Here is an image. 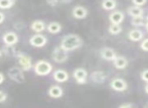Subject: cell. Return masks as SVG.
<instances>
[{
	"mask_svg": "<svg viewBox=\"0 0 148 108\" xmlns=\"http://www.w3.org/2000/svg\"><path fill=\"white\" fill-rule=\"evenodd\" d=\"M15 4V0H0V9H9Z\"/></svg>",
	"mask_w": 148,
	"mask_h": 108,
	"instance_id": "25",
	"label": "cell"
},
{
	"mask_svg": "<svg viewBox=\"0 0 148 108\" xmlns=\"http://www.w3.org/2000/svg\"><path fill=\"white\" fill-rule=\"evenodd\" d=\"M99 54L103 60H106V61H112V62H113L114 60L116 59V57L118 56L115 50L112 49V47H102V49L99 51Z\"/></svg>",
	"mask_w": 148,
	"mask_h": 108,
	"instance_id": "9",
	"label": "cell"
},
{
	"mask_svg": "<svg viewBox=\"0 0 148 108\" xmlns=\"http://www.w3.org/2000/svg\"><path fill=\"white\" fill-rule=\"evenodd\" d=\"M30 30L34 32L35 34H40V32H45L47 30V24L42 20H34V21L31 22Z\"/></svg>",
	"mask_w": 148,
	"mask_h": 108,
	"instance_id": "18",
	"label": "cell"
},
{
	"mask_svg": "<svg viewBox=\"0 0 148 108\" xmlns=\"http://www.w3.org/2000/svg\"><path fill=\"white\" fill-rule=\"evenodd\" d=\"M140 49L144 52H148V39H144L140 43Z\"/></svg>",
	"mask_w": 148,
	"mask_h": 108,
	"instance_id": "26",
	"label": "cell"
},
{
	"mask_svg": "<svg viewBox=\"0 0 148 108\" xmlns=\"http://www.w3.org/2000/svg\"><path fill=\"white\" fill-rule=\"evenodd\" d=\"M144 107H145V108H148V101H147V102L144 104Z\"/></svg>",
	"mask_w": 148,
	"mask_h": 108,
	"instance_id": "37",
	"label": "cell"
},
{
	"mask_svg": "<svg viewBox=\"0 0 148 108\" xmlns=\"http://www.w3.org/2000/svg\"><path fill=\"white\" fill-rule=\"evenodd\" d=\"M145 30H146V32H148V22L145 23Z\"/></svg>",
	"mask_w": 148,
	"mask_h": 108,
	"instance_id": "36",
	"label": "cell"
},
{
	"mask_svg": "<svg viewBox=\"0 0 148 108\" xmlns=\"http://www.w3.org/2000/svg\"><path fill=\"white\" fill-rule=\"evenodd\" d=\"M131 1H132L133 5L141 6V7L147 3V0H131Z\"/></svg>",
	"mask_w": 148,
	"mask_h": 108,
	"instance_id": "28",
	"label": "cell"
},
{
	"mask_svg": "<svg viewBox=\"0 0 148 108\" xmlns=\"http://www.w3.org/2000/svg\"><path fill=\"white\" fill-rule=\"evenodd\" d=\"M144 37V34L139 28H133L128 32V39L132 41H140Z\"/></svg>",
	"mask_w": 148,
	"mask_h": 108,
	"instance_id": "19",
	"label": "cell"
},
{
	"mask_svg": "<svg viewBox=\"0 0 148 108\" xmlns=\"http://www.w3.org/2000/svg\"><path fill=\"white\" fill-rule=\"evenodd\" d=\"M60 2L64 4H70L72 2V0H60Z\"/></svg>",
	"mask_w": 148,
	"mask_h": 108,
	"instance_id": "34",
	"label": "cell"
},
{
	"mask_svg": "<svg viewBox=\"0 0 148 108\" xmlns=\"http://www.w3.org/2000/svg\"><path fill=\"white\" fill-rule=\"evenodd\" d=\"M90 78H91L92 82L95 84H104L106 79H107V74L102 70H97V71L91 73Z\"/></svg>",
	"mask_w": 148,
	"mask_h": 108,
	"instance_id": "10",
	"label": "cell"
},
{
	"mask_svg": "<svg viewBox=\"0 0 148 108\" xmlns=\"http://www.w3.org/2000/svg\"><path fill=\"white\" fill-rule=\"evenodd\" d=\"M127 13L131 17H138V16H143L144 14V9L141 6L132 5L127 8Z\"/></svg>",
	"mask_w": 148,
	"mask_h": 108,
	"instance_id": "17",
	"label": "cell"
},
{
	"mask_svg": "<svg viewBox=\"0 0 148 108\" xmlns=\"http://www.w3.org/2000/svg\"><path fill=\"white\" fill-rule=\"evenodd\" d=\"M51 59L58 64H62L66 63L69 59L68 52L64 51V49H62L60 47H57L53 49V54H51Z\"/></svg>",
	"mask_w": 148,
	"mask_h": 108,
	"instance_id": "5",
	"label": "cell"
},
{
	"mask_svg": "<svg viewBox=\"0 0 148 108\" xmlns=\"http://www.w3.org/2000/svg\"><path fill=\"white\" fill-rule=\"evenodd\" d=\"M62 24L58 21H51L47 25V30L49 34H60L62 32Z\"/></svg>",
	"mask_w": 148,
	"mask_h": 108,
	"instance_id": "20",
	"label": "cell"
},
{
	"mask_svg": "<svg viewBox=\"0 0 148 108\" xmlns=\"http://www.w3.org/2000/svg\"><path fill=\"white\" fill-rule=\"evenodd\" d=\"M2 52L5 54L6 56L8 57H16V50L14 49V45H5L4 47L2 49Z\"/></svg>",
	"mask_w": 148,
	"mask_h": 108,
	"instance_id": "22",
	"label": "cell"
},
{
	"mask_svg": "<svg viewBox=\"0 0 148 108\" xmlns=\"http://www.w3.org/2000/svg\"><path fill=\"white\" fill-rule=\"evenodd\" d=\"M72 14L76 19H85V18L88 16L89 11L86 7L82 5H77L73 8Z\"/></svg>",
	"mask_w": 148,
	"mask_h": 108,
	"instance_id": "11",
	"label": "cell"
},
{
	"mask_svg": "<svg viewBox=\"0 0 148 108\" xmlns=\"http://www.w3.org/2000/svg\"><path fill=\"white\" fill-rule=\"evenodd\" d=\"M16 58L18 60V64L19 67L23 70L24 72H28L31 69H33L32 66V61H31V57L21 52H17L16 54Z\"/></svg>",
	"mask_w": 148,
	"mask_h": 108,
	"instance_id": "3",
	"label": "cell"
},
{
	"mask_svg": "<svg viewBox=\"0 0 148 108\" xmlns=\"http://www.w3.org/2000/svg\"><path fill=\"white\" fill-rule=\"evenodd\" d=\"M131 24L135 28H140V26H145V21L143 16H138V17H132L131 19Z\"/></svg>",
	"mask_w": 148,
	"mask_h": 108,
	"instance_id": "24",
	"label": "cell"
},
{
	"mask_svg": "<svg viewBox=\"0 0 148 108\" xmlns=\"http://www.w3.org/2000/svg\"><path fill=\"white\" fill-rule=\"evenodd\" d=\"M2 54H3V52H2V50H0V57L2 56Z\"/></svg>",
	"mask_w": 148,
	"mask_h": 108,
	"instance_id": "38",
	"label": "cell"
},
{
	"mask_svg": "<svg viewBox=\"0 0 148 108\" xmlns=\"http://www.w3.org/2000/svg\"><path fill=\"white\" fill-rule=\"evenodd\" d=\"M101 6L106 11H111L114 10L117 6V1L116 0H103L101 3Z\"/></svg>",
	"mask_w": 148,
	"mask_h": 108,
	"instance_id": "21",
	"label": "cell"
},
{
	"mask_svg": "<svg viewBox=\"0 0 148 108\" xmlns=\"http://www.w3.org/2000/svg\"><path fill=\"white\" fill-rule=\"evenodd\" d=\"M23 72L24 71L20 67H12L7 71V77L13 82L21 84L25 81Z\"/></svg>",
	"mask_w": 148,
	"mask_h": 108,
	"instance_id": "4",
	"label": "cell"
},
{
	"mask_svg": "<svg viewBox=\"0 0 148 108\" xmlns=\"http://www.w3.org/2000/svg\"><path fill=\"white\" fill-rule=\"evenodd\" d=\"M125 19V15L120 10H115L112 11L109 15V20L113 24H121Z\"/></svg>",
	"mask_w": 148,
	"mask_h": 108,
	"instance_id": "13",
	"label": "cell"
},
{
	"mask_svg": "<svg viewBox=\"0 0 148 108\" xmlns=\"http://www.w3.org/2000/svg\"><path fill=\"white\" fill-rule=\"evenodd\" d=\"M4 80H5V76H4L3 73L0 72V85H1L2 83L4 82Z\"/></svg>",
	"mask_w": 148,
	"mask_h": 108,
	"instance_id": "33",
	"label": "cell"
},
{
	"mask_svg": "<svg viewBox=\"0 0 148 108\" xmlns=\"http://www.w3.org/2000/svg\"><path fill=\"white\" fill-rule=\"evenodd\" d=\"M53 80L58 83H64L69 80L70 76H69V73L66 71L62 70V69H59V70H57V71L53 72Z\"/></svg>",
	"mask_w": 148,
	"mask_h": 108,
	"instance_id": "15",
	"label": "cell"
},
{
	"mask_svg": "<svg viewBox=\"0 0 148 108\" xmlns=\"http://www.w3.org/2000/svg\"><path fill=\"white\" fill-rule=\"evenodd\" d=\"M7 99V93H5L4 91L0 90V103H3Z\"/></svg>",
	"mask_w": 148,
	"mask_h": 108,
	"instance_id": "30",
	"label": "cell"
},
{
	"mask_svg": "<svg viewBox=\"0 0 148 108\" xmlns=\"http://www.w3.org/2000/svg\"><path fill=\"white\" fill-rule=\"evenodd\" d=\"M33 71L37 76H47L53 71V65L45 60H40L33 65Z\"/></svg>",
	"mask_w": 148,
	"mask_h": 108,
	"instance_id": "2",
	"label": "cell"
},
{
	"mask_svg": "<svg viewBox=\"0 0 148 108\" xmlns=\"http://www.w3.org/2000/svg\"><path fill=\"white\" fill-rule=\"evenodd\" d=\"M4 20H5V14H4L3 12L0 11V24H1Z\"/></svg>",
	"mask_w": 148,
	"mask_h": 108,
	"instance_id": "32",
	"label": "cell"
},
{
	"mask_svg": "<svg viewBox=\"0 0 148 108\" xmlns=\"http://www.w3.org/2000/svg\"><path fill=\"white\" fill-rule=\"evenodd\" d=\"M146 20H147V22H148V15H147V18H146Z\"/></svg>",
	"mask_w": 148,
	"mask_h": 108,
	"instance_id": "39",
	"label": "cell"
},
{
	"mask_svg": "<svg viewBox=\"0 0 148 108\" xmlns=\"http://www.w3.org/2000/svg\"><path fill=\"white\" fill-rule=\"evenodd\" d=\"M45 1H47V5L51 6V7H56L60 2V0H45Z\"/></svg>",
	"mask_w": 148,
	"mask_h": 108,
	"instance_id": "29",
	"label": "cell"
},
{
	"mask_svg": "<svg viewBox=\"0 0 148 108\" xmlns=\"http://www.w3.org/2000/svg\"><path fill=\"white\" fill-rule=\"evenodd\" d=\"M108 32L111 34H113V36H117V34H120L122 32V26H121V24L111 23L109 28H108Z\"/></svg>",
	"mask_w": 148,
	"mask_h": 108,
	"instance_id": "23",
	"label": "cell"
},
{
	"mask_svg": "<svg viewBox=\"0 0 148 108\" xmlns=\"http://www.w3.org/2000/svg\"><path fill=\"white\" fill-rule=\"evenodd\" d=\"M29 43L33 47H43L47 43V37L41 34H35L29 39Z\"/></svg>",
	"mask_w": 148,
	"mask_h": 108,
	"instance_id": "8",
	"label": "cell"
},
{
	"mask_svg": "<svg viewBox=\"0 0 148 108\" xmlns=\"http://www.w3.org/2000/svg\"><path fill=\"white\" fill-rule=\"evenodd\" d=\"M140 77H141V80L144 81L145 83H148V69L143 70L140 74Z\"/></svg>",
	"mask_w": 148,
	"mask_h": 108,
	"instance_id": "27",
	"label": "cell"
},
{
	"mask_svg": "<svg viewBox=\"0 0 148 108\" xmlns=\"http://www.w3.org/2000/svg\"><path fill=\"white\" fill-rule=\"evenodd\" d=\"M73 77L79 85H85L88 80V72L84 68H77L73 72Z\"/></svg>",
	"mask_w": 148,
	"mask_h": 108,
	"instance_id": "7",
	"label": "cell"
},
{
	"mask_svg": "<svg viewBox=\"0 0 148 108\" xmlns=\"http://www.w3.org/2000/svg\"><path fill=\"white\" fill-rule=\"evenodd\" d=\"M18 36L16 32H5L3 34V37H2V41L5 45H15L16 43H18Z\"/></svg>",
	"mask_w": 148,
	"mask_h": 108,
	"instance_id": "12",
	"label": "cell"
},
{
	"mask_svg": "<svg viewBox=\"0 0 148 108\" xmlns=\"http://www.w3.org/2000/svg\"><path fill=\"white\" fill-rule=\"evenodd\" d=\"M47 94L51 98L53 99H59L60 97L64 96V89L62 88L59 85H53L49 88Z\"/></svg>",
	"mask_w": 148,
	"mask_h": 108,
	"instance_id": "14",
	"label": "cell"
},
{
	"mask_svg": "<svg viewBox=\"0 0 148 108\" xmlns=\"http://www.w3.org/2000/svg\"><path fill=\"white\" fill-rule=\"evenodd\" d=\"M113 65L117 70H124L128 67L129 61L124 56H117L116 59L113 61Z\"/></svg>",
	"mask_w": 148,
	"mask_h": 108,
	"instance_id": "16",
	"label": "cell"
},
{
	"mask_svg": "<svg viewBox=\"0 0 148 108\" xmlns=\"http://www.w3.org/2000/svg\"><path fill=\"white\" fill-rule=\"evenodd\" d=\"M144 90H145V92H146V94L148 95V83H146V85H145Z\"/></svg>",
	"mask_w": 148,
	"mask_h": 108,
	"instance_id": "35",
	"label": "cell"
},
{
	"mask_svg": "<svg viewBox=\"0 0 148 108\" xmlns=\"http://www.w3.org/2000/svg\"><path fill=\"white\" fill-rule=\"evenodd\" d=\"M83 43H84V41H83L82 37L79 34H70L62 37V41H60V47L66 52H72L75 51V50L80 49L83 45Z\"/></svg>",
	"mask_w": 148,
	"mask_h": 108,
	"instance_id": "1",
	"label": "cell"
},
{
	"mask_svg": "<svg viewBox=\"0 0 148 108\" xmlns=\"http://www.w3.org/2000/svg\"><path fill=\"white\" fill-rule=\"evenodd\" d=\"M110 88L116 92H124L128 89V83L122 78H114L110 82Z\"/></svg>",
	"mask_w": 148,
	"mask_h": 108,
	"instance_id": "6",
	"label": "cell"
},
{
	"mask_svg": "<svg viewBox=\"0 0 148 108\" xmlns=\"http://www.w3.org/2000/svg\"><path fill=\"white\" fill-rule=\"evenodd\" d=\"M131 107H135V104H133V103H123V104L119 105V108H131Z\"/></svg>",
	"mask_w": 148,
	"mask_h": 108,
	"instance_id": "31",
	"label": "cell"
}]
</instances>
